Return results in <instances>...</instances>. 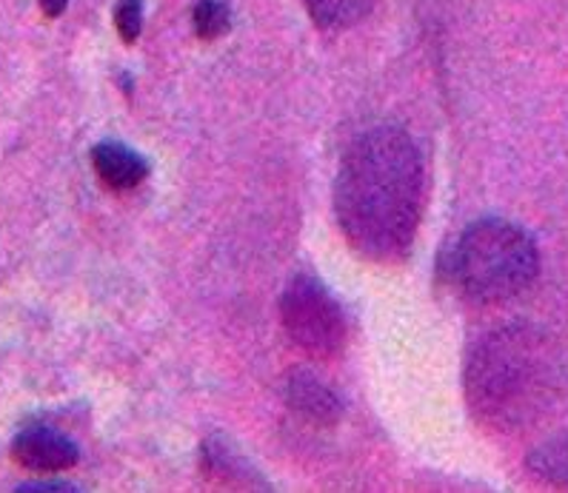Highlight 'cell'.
<instances>
[{"instance_id": "cell-1", "label": "cell", "mask_w": 568, "mask_h": 493, "mask_svg": "<svg viewBox=\"0 0 568 493\" xmlns=\"http://www.w3.org/2000/svg\"><path fill=\"white\" fill-rule=\"evenodd\" d=\"M337 226L366 260L397 263L415 243L423 214V161L397 126L361 134L335 181Z\"/></svg>"}, {"instance_id": "cell-2", "label": "cell", "mask_w": 568, "mask_h": 493, "mask_svg": "<svg viewBox=\"0 0 568 493\" xmlns=\"http://www.w3.org/2000/svg\"><path fill=\"white\" fill-rule=\"evenodd\" d=\"M568 380L562 348L535 326L483 333L466 357V405L488 431L511 433L537 422Z\"/></svg>"}, {"instance_id": "cell-3", "label": "cell", "mask_w": 568, "mask_h": 493, "mask_svg": "<svg viewBox=\"0 0 568 493\" xmlns=\"http://www.w3.org/2000/svg\"><path fill=\"white\" fill-rule=\"evenodd\" d=\"M540 274V251L531 234L503 217H483L460 234L448 254V277L466 300L506 302Z\"/></svg>"}, {"instance_id": "cell-4", "label": "cell", "mask_w": 568, "mask_h": 493, "mask_svg": "<svg viewBox=\"0 0 568 493\" xmlns=\"http://www.w3.org/2000/svg\"><path fill=\"white\" fill-rule=\"evenodd\" d=\"M281 320L292 342L315 360H332L346 348V314L317 277L301 274L288 283L281 297Z\"/></svg>"}, {"instance_id": "cell-5", "label": "cell", "mask_w": 568, "mask_h": 493, "mask_svg": "<svg viewBox=\"0 0 568 493\" xmlns=\"http://www.w3.org/2000/svg\"><path fill=\"white\" fill-rule=\"evenodd\" d=\"M78 456H81L78 445L69 440L67 433L52 431V428H27L12 442V460L27 471H69L78 462Z\"/></svg>"}, {"instance_id": "cell-6", "label": "cell", "mask_w": 568, "mask_h": 493, "mask_svg": "<svg viewBox=\"0 0 568 493\" xmlns=\"http://www.w3.org/2000/svg\"><path fill=\"white\" fill-rule=\"evenodd\" d=\"M286 405L312 425L332 428L343 420V402L321 377L306 368H292L286 377Z\"/></svg>"}, {"instance_id": "cell-7", "label": "cell", "mask_w": 568, "mask_h": 493, "mask_svg": "<svg viewBox=\"0 0 568 493\" xmlns=\"http://www.w3.org/2000/svg\"><path fill=\"white\" fill-rule=\"evenodd\" d=\"M94 174L114 192H129L149 177V163L126 143L103 141L92 148Z\"/></svg>"}, {"instance_id": "cell-8", "label": "cell", "mask_w": 568, "mask_h": 493, "mask_svg": "<svg viewBox=\"0 0 568 493\" xmlns=\"http://www.w3.org/2000/svg\"><path fill=\"white\" fill-rule=\"evenodd\" d=\"M201 465L209 480L221 482V485L243 487V491H263L266 487L261 473L254 471L241 453L234 451L232 442H226L223 436H212V440L203 442Z\"/></svg>"}, {"instance_id": "cell-9", "label": "cell", "mask_w": 568, "mask_h": 493, "mask_svg": "<svg viewBox=\"0 0 568 493\" xmlns=\"http://www.w3.org/2000/svg\"><path fill=\"white\" fill-rule=\"evenodd\" d=\"M526 465L537 480L548 482V485L568 487V431L537 445L535 451L528 453Z\"/></svg>"}, {"instance_id": "cell-10", "label": "cell", "mask_w": 568, "mask_h": 493, "mask_svg": "<svg viewBox=\"0 0 568 493\" xmlns=\"http://www.w3.org/2000/svg\"><path fill=\"white\" fill-rule=\"evenodd\" d=\"M303 7L321 29H346L361 23L375 0H303Z\"/></svg>"}, {"instance_id": "cell-11", "label": "cell", "mask_w": 568, "mask_h": 493, "mask_svg": "<svg viewBox=\"0 0 568 493\" xmlns=\"http://www.w3.org/2000/svg\"><path fill=\"white\" fill-rule=\"evenodd\" d=\"M192 27L201 41H217L232 27L226 0H197L192 9Z\"/></svg>"}, {"instance_id": "cell-12", "label": "cell", "mask_w": 568, "mask_h": 493, "mask_svg": "<svg viewBox=\"0 0 568 493\" xmlns=\"http://www.w3.org/2000/svg\"><path fill=\"white\" fill-rule=\"evenodd\" d=\"M114 27L123 43H134L143 29V0H121L114 9Z\"/></svg>"}, {"instance_id": "cell-13", "label": "cell", "mask_w": 568, "mask_h": 493, "mask_svg": "<svg viewBox=\"0 0 568 493\" xmlns=\"http://www.w3.org/2000/svg\"><path fill=\"white\" fill-rule=\"evenodd\" d=\"M38 3H41V9L47 18H61L69 7V0H38Z\"/></svg>"}, {"instance_id": "cell-14", "label": "cell", "mask_w": 568, "mask_h": 493, "mask_svg": "<svg viewBox=\"0 0 568 493\" xmlns=\"http://www.w3.org/2000/svg\"><path fill=\"white\" fill-rule=\"evenodd\" d=\"M21 491H72L69 485H23Z\"/></svg>"}]
</instances>
